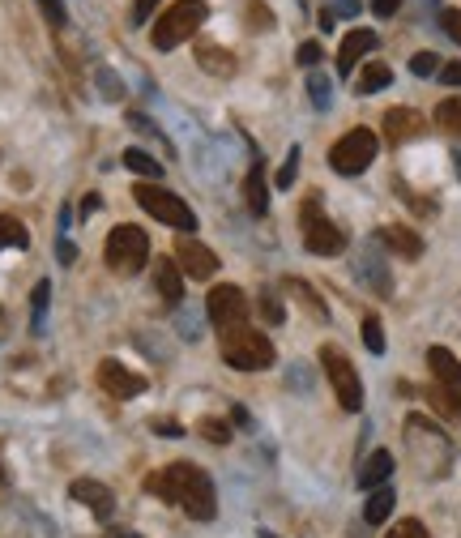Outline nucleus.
Masks as SVG:
<instances>
[{
    "mask_svg": "<svg viewBox=\"0 0 461 538\" xmlns=\"http://www.w3.org/2000/svg\"><path fill=\"white\" fill-rule=\"evenodd\" d=\"M146 492L158 496L163 504H176L193 521H214L218 517V492L214 479L193 462H171L163 470H154L146 479Z\"/></svg>",
    "mask_w": 461,
    "mask_h": 538,
    "instance_id": "obj_1",
    "label": "nucleus"
},
{
    "mask_svg": "<svg viewBox=\"0 0 461 538\" xmlns=\"http://www.w3.org/2000/svg\"><path fill=\"white\" fill-rule=\"evenodd\" d=\"M406 440H410V457H415V466L427 474V479H444V470H449V440H444V432L423 419V415H410L406 419Z\"/></svg>",
    "mask_w": 461,
    "mask_h": 538,
    "instance_id": "obj_2",
    "label": "nucleus"
},
{
    "mask_svg": "<svg viewBox=\"0 0 461 538\" xmlns=\"http://www.w3.org/2000/svg\"><path fill=\"white\" fill-rule=\"evenodd\" d=\"M222 359H227L235 372H261L274 363V342L248 325H235L222 334Z\"/></svg>",
    "mask_w": 461,
    "mask_h": 538,
    "instance_id": "obj_3",
    "label": "nucleus"
},
{
    "mask_svg": "<svg viewBox=\"0 0 461 538\" xmlns=\"http://www.w3.org/2000/svg\"><path fill=\"white\" fill-rule=\"evenodd\" d=\"M205 0H176L163 18L154 22V35H150V43L158 47V52H171V47H180L184 39H193L197 35V26L205 22Z\"/></svg>",
    "mask_w": 461,
    "mask_h": 538,
    "instance_id": "obj_4",
    "label": "nucleus"
},
{
    "mask_svg": "<svg viewBox=\"0 0 461 538\" xmlns=\"http://www.w3.org/2000/svg\"><path fill=\"white\" fill-rule=\"evenodd\" d=\"M299 227H304V248L316 252V257H338L346 248V235L338 223L325 218V205H321V193H312L299 210Z\"/></svg>",
    "mask_w": 461,
    "mask_h": 538,
    "instance_id": "obj_5",
    "label": "nucleus"
},
{
    "mask_svg": "<svg viewBox=\"0 0 461 538\" xmlns=\"http://www.w3.org/2000/svg\"><path fill=\"white\" fill-rule=\"evenodd\" d=\"M107 265L116 269V274H141L146 269V261H150V235L141 231V227H133V223H120L116 231L107 235Z\"/></svg>",
    "mask_w": 461,
    "mask_h": 538,
    "instance_id": "obj_6",
    "label": "nucleus"
},
{
    "mask_svg": "<svg viewBox=\"0 0 461 538\" xmlns=\"http://www.w3.org/2000/svg\"><path fill=\"white\" fill-rule=\"evenodd\" d=\"M133 197L150 218H158V223H167L176 231H197V214L188 210V201L176 197V193H167L163 184H137Z\"/></svg>",
    "mask_w": 461,
    "mask_h": 538,
    "instance_id": "obj_7",
    "label": "nucleus"
},
{
    "mask_svg": "<svg viewBox=\"0 0 461 538\" xmlns=\"http://www.w3.org/2000/svg\"><path fill=\"white\" fill-rule=\"evenodd\" d=\"M380 150V137L372 129H351L342 141H333L329 150V167L338 171V176H359V171L372 167V158Z\"/></svg>",
    "mask_w": 461,
    "mask_h": 538,
    "instance_id": "obj_8",
    "label": "nucleus"
},
{
    "mask_svg": "<svg viewBox=\"0 0 461 538\" xmlns=\"http://www.w3.org/2000/svg\"><path fill=\"white\" fill-rule=\"evenodd\" d=\"M321 368L329 376V385L333 393H338V406L342 410H363V385H359V372H355V363L346 359L338 346H321Z\"/></svg>",
    "mask_w": 461,
    "mask_h": 538,
    "instance_id": "obj_9",
    "label": "nucleus"
},
{
    "mask_svg": "<svg viewBox=\"0 0 461 538\" xmlns=\"http://www.w3.org/2000/svg\"><path fill=\"white\" fill-rule=\"evenodd\" d=\"M427 368L436 376V402L444 415L461 419V363L453 359V351H444V346H432L427 351Z\"/></svg>",
    "mask_w": 461,
    "mask_h": 538,
    "instance_id": "obj_10",
    "label": "nucleus"
},
{
    "mask_svg": "<svg viewBox=\"0 0 461 538\" xmlns=\"http://www.w3.org/2000/svg\"><path fill=\"white\" fill-rule=\"evenodd\" d=\"M205 312H210V321L218 325V334H227V329L244 325L248 321V295L240 287H214L210 299H205Z\"/></svg>",
    "mask_w": 461,
    "mask_h": 538,
    "instance_id": "obj_11",
    "label": "nucleus"
},
{
    "mask_svg": "<svg viewBox=\"0 0 461 538\" xmlns=\"http://www.w3.org/2000/svg\"><path fill=\"white\" fill-rule=\"evenodd\" d=\"M176 261H180L184 274H188V278H197V282H205V278H214V274H218V257H214V252L205 248L201 240H193V235H180Z\"/></svg>",
    "mask_w": 461,
    "mask_h": 538,
    "instance_id": "obj_12",
    "label": "nucleus"
},
{
    "mask_svg": "<svg viewBox=\"0 0 461 538\" xmlns=\"http://www.w3.org/2000/svg\"><path fill=\"white\" fill-rule=\"evenodd\" d=\"M99 385L111 393V398L129 402V398H137V393H146V376L129 372V368H124V363H116V359H103V363H99Z\"/></svg>",
    "mask_w": 461,
    "mask_h": 538,
    "instance_id": "obj_13",
    "label": "nucleus"
},
{
    "mask_svg": "<svg viewBox=\"0 0 461 538\" xmlns=\"http://www.w3.org/2000/svg\"><path fill=\"white\" fill-rule=\"evenodd\" d=\"M69 496H73L77 504H86V509L99 517V521H111V513H116V496H111L103 483H94V479H77V483L69 487Z\"/></svg>",
    "mask_w": 461,
    "mask_h": 538,
    "instance_id": "obj_14",
    "label": "nucleus"
},
{
    "mask_svg": "<svg viewBox=\"0 0 461 538\" xmlns=\"http://www.w3.org/2000/svg\"><path fill=\"white\" fill-rule=\"evenodd\" d=\"M376 43H380V39H376V30H351V35L342 39V47H338V73L346 77L363 56L376 52Z\"/></svg>",
    "mask_w": 461,
    "mask_h": 538,
    "instance_id": "obj_15",
    "label": "nucleus"
},
{
    "mask_svg": "<svg viewBox=\"0 0 461 538\" xmlns=\"http://www.w3.org/2000/svg\"><path fill=\"white\" fill-rule=\"evenodd\" d=\"M423 133V116L410 112V107H393V112H385V137L393 141V146H402V141H415Z\"/></svg>",
    "mask_w": 461,
    "mask_h": 538,
    "instance_id": "obj_16",
    "label": "nucleus"
},
{
    "mask_svg": "<svg viewBox=\"0 0 461 538\" xmlns=\"http://www.w3.org/2000/svg\"><path fill=\"white\" fill-rule=\"evenodd\" d=\"M154 287H158V295H163L171 308H176L184 299V269L176 261H158L154 265Z\"/></svg>",
    "mask_w": 461,
    "mask_h": 538,
    "instance_id": "obj_17",
    "label": "nucleus"
},
{
    "mask_svg": "<svg viewBox=\"0 0 461 538\" xmlns=\"http://www.w3.org/2000/svg\"><path fill=\"white\" fill-rule=\"evenodd\" d=\"M376 235H380V244L397 252V257H406V261L423 257V240H419V235L410 231V227H380Z\"/></svg>",
    "mask_w": 461,
    "mask_h": 538,
    "instance_id": "obj_18",
    "label": "nucleus"
},
{
    "mask_svg": "<svg viewBox=\"0 0 461 538\" xmlns=\"http://www.w3.org/2000/svg\"><path fill=\"white\" fill-rule=\"evenodd\" d=\"M389 474H393V453L376 449L368 462H363V470H359V487H363V492H376V487L389 483Z\"/></svg>",
    "mask_w": 461,
    "mask_h": 538,
    "instance_id": "obj_19",
    "label": "nucleus"
},
{
    "mask_svg": "<svg viewBox=\"0 0 461 538\" xmlns=\"http://www.w3.org/2000/svg\"><path fill=\"white\" fill-rule=\"evenodd\" d=\"M244 201H248L252 214L265 218V210H269V184H265V167H261V163H252V171H248V180H244Z\"/></svg>",
    "mask_w": 461,
    "mask_h": 538,
    "instance_id": "obj_20",
    "label": "nucleus"
},
{
    "mask_svg": "<svg viewBox=\"0 0 461 538\" xmlns=\"http://www.w3.org/2000/svg\"><path fill=\"white\" fill-rule=\"evenodd\" d=\"M197 65L214 77H231L235 73V56L227 47H214V43H197Z\"/></svg>",
    "mask_w": 461,
    "mask_h": 538,
    "instance_id": "obj_21",
    "label": "nucleus"
},
{
    "mask_svg": "<svg viewBox=\"0 0 461 538\" xmlns=\"http://www.w3.org/2000/svg\"><path fill=\"white\" fill-rule=\"evenodd\" d=\"M393 513V487L385 483V487H376V492L368 496V509H363V521H368V526H380V521H385Z\"/></svg>",
    "mask_w": 461,
    "mask_h": 538,
    "instance_id": "obj_22",
    "label": "nucleus"
},
{
    "mask_svg": "<svg viewBox=\"0 0 461 538\" xmlns=\"http://www.w3.org/2000/svg\"><path fill=\"white\" fill-rule=\"evenodd\" d=\"M120 163L129 167V171H137V176H146V180H158V176H163V163H154V158H150L146 150H133V146L124 150Z\"/></svg>",
    "mask_w": 461,
    "mask_h": 538,
    "instance_id": "obj_23",
    "label": "nucleus"
},
{
    "mask_svg": "<svg viewBox=\"0 0 461 538\" xmlns=\"http://www.w3.org/2000/svg\"><path fill=\"white\" fill-rule=\"evenodd\" d=\"M389 82H393V69H389V65H368V69L359 73L355 90H359V94H376V90H385Z\"/></svg>",
    "mask_w": 461,
    "mask_h": 538,
    "instance_id": "obj_24",
    "label": "nucleus"
},
{
    "mask_svg": "<svg viewBox=\"0 0 461 538\" xmlns=\"http://www.w3.org/2000/svg\"><path fill=\"white\" fill-rule=\"evenodd\" d=\"M0 248H30V235L13 214H0Z\"/></svg>",
    "mask_w": 461,
    "mask_h": 538,
    "instance_id": "obj_25",
    "label": "nucleus"
},
{
    "mask_svg": "<svg viewBox=\"0 0 461 538\" xmlns=\"http://www.w3.org/2000/svg\"><path fill=\"white\" fill-rule=\"evenodd\" d=\"M286 291H291V295H299V299H304V308L316 316V321H325V316H329V308L321 304V295H316L312 287H308V282H299V278H286Z\"/></svg>",
    "mask_w": 461,
    "mask_h": 538,
    "instance_id": "obj_26",
    "label": "nucleus"
},
{
    "mask_svg": "<svg viewBox=\"0 0 461 538\" xmlns=\"http://www.w3.org/2000/svg\"><path fill=\"white\" fill-rule=\"evenodd\" d=\"M308 99H312V107L316 112H329V103H333V86H329V77L325 73H308Z\"/></svg>",
    "mask_w": 461,
    "mask_h": 538,
    "instance_id": "obj_27",
    "label": "nucleus"
},
{
    "mask_svg": "<svg viewBox=\"0 0 461 538\" xmlns=\"http://www.w3.org/2000/svg\"><path fill=\"white\" fill-rule=\"evenodd\" d=\"M244 22H248L252 35H265V30H274V13H269L261 0H248V5H244Z\"/></svg>",
    "mask_w": 461,
    "mask_h": 538,
    "instance_id": "obj_28",
    "label": "nucleus"
},
{
    "mask_svg": "<svg viewBox=\"0 0 461 538\" xmlns=\"http://www.w3.org/2000/svg\"><path fill=\"white\" fill-rule=\"evenodd\" d=\"M436 120H440V129H444V133L461 137V99H444V103L436 107Z\"/></svg>",
    "mask_w": 461,
    "mask_h": 538,
    "instance_id": "obj_29",
    "label": "nucleus"
},
{
    "mask_svg": "<svg viewBox=\"0 0 461 538\" xmlns=\"http://www.w3.org/2000/svg\"><path fill=\"white\" fill-rule=\"evenodd\" d=\"M47 299H52V282H35V295H30V316H35V329H43V316H47Z\"/></svg>",
    "mask_w": 461,
    "mask_h": 538,
    "instance_id": "obj_30",
    "label": "nucleus"
},
{
    "mask_svg": "<svg viewBox=\"0 0 461 538\" xmlns=\"http://www.w3.org/2000/svg\"><path fill=\"white\" fill-rule=\"evenodd\" d=\"M363 346L372 355H385V329H380L376 316H363Z\"/></svg>",
    "mask_w": 461,
    "mask_h": 538,
    "instance_id": "obj_31",
    "label": "nucleus"
},
{
    "mask_svg": "<svg viewBox=\"0 0 461 538\" xmlns=\"http://www.w3.org/2000/svg\"><path fill=\"white\" fill-rule=\"evenodd\" d=\"M197 432L210 440V445H227V440H231V427L222 423V419H201V423H197Z\"/></svg>",
    "mask_w": 461,
    "mask_h": 538,
    "instance_id": "obj_32",
    "label": "nucleus"
},
{
    "mask_svg": "<svg viewBox=\"0 0 461 538\" xmlns=\"http://www.w3.org/2000/svg\"><path fill=\"white\" fill-rule=\"evenodd\" d=\"M440 65H444V60L436 52H419L415 60H410V73H415V77H436Z\"/></svg>",
    "mask_w": 461,
    "mask_h": 538,
    "instance_id": "obj_33",
    "label": "nucleus"
},
{
    "mask_svg": "<svg viewBox=\"0 0 461 538\" xmlns=\"http://www.w3.org/2000/svg\"><path fill=\"white\" fill-rule=\"evenodd\" d=\"M39 9H43V18H47V26H52V30H65L69 26V13H65L60 0H39Z\"/></svg>",
    "mask_w": 461,
    "mask_h": 538,
    "instance_id": "obj_34",
    "label": "nucleus"
},
{
    "mask_svg": "<svg viewBox=\"0 0 461 538\" xmlns=\"http://www.w3.org/2000/svg\"><path fill=\"white\" fill-rule=\"evenodd\" d=\"M363 278H368L380 295H389V287H393L389 274H385V265H376V261H363Z\"/></svg>",
    "mask_w": 461,
    "mask_h": 538,
    "instance_id": "obj_35",
    "label": "nucleus"
},
{
    "mask_svg": "<svg viewBox=\"0 0 461 538\" xmlns=\"http://www.w3.org/2000/svg\"><path fill=\"white\" fill-rule=\"evenodd\" d=\"M295 176H299V146L286 150V163H282V171H278V188H291Z\"/></svg>",
    "mask_w": 461,
    "mask_h": 538,
    "instance_id": "obj_36",
    "label": "nucleus"
},
{
    "mask_svg": "<svg viewBox=\"0 0 461 538\" xmlns=\"http://www.w3.org/2000/svg\"><path fill=\"white\" fill-rule=\"evenodd\" d=\"M129 129H137V133H146V137H154V141H163V146H167V137H163V129H158V124L154 120H146V116H141V112H129ZM171 150V146H167Z\"/></svg>",
    "mask_w": 461,
    "mask_h": 538,
    "instance_id": "obj_37",
    "label": "nucleus"
},
{
    "mask_svg": "<svg viewBox=\"0 0 461 538\" xmlns=\"http://www.w3.org/2000/svg\"><path fill=\"white\" fill-rule=\"evenodd\" d=\"M389 538H432V534H427L423 521L410 517V521H402V526H393V530H389Z\"/></svg>",
    "mask_w": 461,
    "mask_h": 538,
    "instance_id": "obj_38",
    "label": "nucleus"
},
{
    "mask_svg": "<svg viewBox=\"0 0 461 538\" xmlns=\"http://www.w3.org/2000/svg\"><path fill=\"white\" fill-rule=\"evenodd\" d=\"M440 26H444V35H449L453 43H461V9H444L440 13Z\"/></svg>",
    "mask_w": 461,
    "mask_h": 538,
    "instance_id": "obj_39",
    "label": "nucleus"
},
{
    "mask_svg": "<svg viewBox=\"0 0 461 538\" xmlns=\"http://www.w3.org/2000/svg\"><path fill=\"white\" fill-rule=\"evenodd\" d=\"M261 316H265L269 325H282L286 321V312H282V304H278L274 295H261Z\"/></svg>",
    "mask_w": 461,
    "mask_h": 538,
    "instance_id": "obj_40",
    "label": "nucleus"
},
{
    "mask_svg": "<svg viewBox=\"0 0 461 538\" xmlns=\"http://www.w3.org/2000/svg\"><path fill=\"white\" fill-rule=\"evenodd\" d=\"M295 60L304 69H312V65H321V43H299V52H295Z\"/></svg>",
    "mask_w": 461,
    "mask_h": 538,
    "instance_id": "obj_41",
    "label": "nucleus"
},
{
    "mask_svg": "<svg viewBox=\"0 0 461 538\" xmlns=\"http://www.w3.org/2000/svg\"><path fill=\"white\" fill-rule=\"evenodd\" d=\"M94 77H99V86L107 90V99H124V90H120L116 77H111V69H94Z\"/></svg>",
    "mask_w": 461,
    "mask_h": 538,
    "instance_id": "obj_42",
    "label": "nucleus"
},
{
    "mask_svg": "<svg viewBox=\"0 0 461 538\" xmlns=\"http://www.w3.org/2000/svg\"><path fill=\"white\" fill-rule=\"evenodd\" d=\"M158 5H163V0H137V5H133V22H137V26H146V22H150V13H154Z\"/></svg>",
    "mask_w": 461,
    "mask_h": 538,
    "instance_id": "obj_43",
    "label": "nucleus"
},
{
    "mask_svg": "<svg viewBox=\"0 0 461 538\" xmlns=\"http://www.w3.org/2000/svg\"><path fill=\"white\" fill-rule=\"evenodd\" d=\"M436 77H440L444 86H461V65H457V60H449V65H440Z\"/></svg>",
    "mask_w": 461,
    "mask_h": 538,
    "instance_id": "obj_44",
    "label": "nucleus"
},
{
    "mask_svg": "<svg viewBox=\"0 0 461 538\" xmlns=\"http://www.w3.org/2000/svg\"><path fill=\"white\" fill-rule=\"evenodd\" d=\"M397 9H402V0H372V13H376V18H393Z\"/></svg>",
    "mask_w": 461,
    "mask_h": 538,
    "instance_id": "obj_45",
    "label": "nucleus"
},
{
    "mask_svg": "<svg viewBox=\"0 0 461 538\" xmlns=\"http://www.w3.org/2000/svg\"><path fill=\"white\" fill-rule=\"evenodd\" d=\"M56 257H60V265H73L77 261V248L69 240H56Z\"/></svg>",
    "mask_w": 461,
    "mask_h": 538,
    "instance_id": "obj_46",
    "label": "nucleus"
},
{
    "mask_svg": "<svg viewBox=\"0 0 461 538\" xmlns=\"http://www.w3.org/2000/svg\"><path fill=\"white\" fill-rule=\"evenodd\" d=\"M338 13H342V18H355V13H359V0H333V18H338Z\"/></svg>",
    "mask_w": 461,
    "mask_h": 538,
    "instance_id": "obj_47",
    "label": "nucleus"
},
{
    "mask_svg": "<svg viewBox=\"0 0 461 538\" xmlns=\"http://www.w3.org/2000/svg\"><path fill=\"white\" fill-rule=\"evenodd\" d=\"M99 205H103V197H99V193H86V197H82V218H90L94 210H99Z\"/></svg>",
    "mask_w": 461,
    "mask_h": 538,
    "instance_id": "obj_48",
    "label": "nucleus"
},
{
    "mask_svg": "<svg viewBox=\"0 0 461 538\" xmlns=\"http://www.w3.org/2000/svg\"><path fill=\"white\" fill-rule=\"evenodd\" d=\"M453 167H457V180H461V150H453Z\"/></svg>",
    "mask_w": 461,
    "mask_h": 538,
    "instance_id": "obj_49",
    "label": "nucleus"
},
{
    "mask_svg": "<svg viewBox=\"0 0 461 538\" xmlns=\"http://www.w3.org/2000/svg\"><path fill=\"white\" fill-rule=\"evenodd\" d=\"M116 538H137V534H116Z\"/></svg>",
    "mask_w": 461,
    "mask_h": 538,
    "instance_id": "obj_50",
    "label": "nucleus"
}]
</instances>
